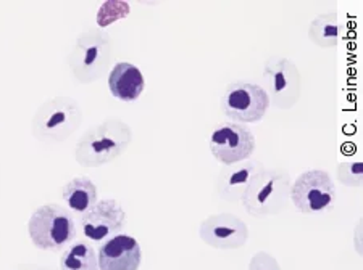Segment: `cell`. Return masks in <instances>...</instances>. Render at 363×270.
I'll list each match as a JSON object with an SVG mask.
<instances>
[{
	"label": "cell",
	"instance_id": "14",
	"mask_svg": "<svg viewBox=\"0 0 363 270\" xmlns=\"http://www.w3.org/2000/svg\"><path fill=\"white\" fill-rule=\"evenodd\" d=\"M108 89L115 98L125 103H133L143 95L145 79L140 69L130 61H120L108 76Z\"/></svg>",
	"mask_w": 363,
	"mask_h": 270
},
{
	"label": "cell",
	"instance_id": "4",
	"mask_svg": "<svg viewBox=\"0 0 363 270\" xmlns=\"http://www.w3.org/2000/svg\"><path fill=\"white\" fill-rule=\"evenodd\" d=\"M112 61V39L102 29H86L76 37L68 55L69 69L81 84L97 81Z\"/></svg>",
	"mask_w": 363,
	"mask_h": 270
},
{
	"label": "cell",
	"instance_id": "13",
	"mask_svg": "<svg viewBox=\"0 0 363 270\" xmlns=\"http://www.w3.org/2000/svg\"><path fill=\"white\" fill-rule=\"evenodd\" d=\"M263 169L259 161H242L233 166H225L216 177V195L230 203H238L242 199L244 192L247 190L252 179Z\"/></svg>",
	"mask_w": 363,
	"mask_h": 270
},
{
	"label": "cell",
	"instance_id": "20",
	"mask_svg": "<svg viewBox=\"0 0 363 270\" xmlns=\"http://www.w3.org/2000/svg\"><path fill=\"white\" fill-rule=\"evenodd\" d=\"M16 270H45V269L38 267V266H21V267H18Z\"/></svg>",
	"mask_w": 363,
	"mask_h": 270
},
{
	"label": "cell",
	"instance_id": "3",
	"mask_svg": "<svg viewBox=\"0 0 363 270\" xmlns=\"http://www.w3.org/2000/svg\"><path fill=\"white\" fill-rule=\"evenodd\" d=\"M28 233L33 245L44 251H62L78 235L73 213L60 204L39 206L28 221Z\"/></svg>",
	"mask_w": 363,
	"mask_h": 270
},
{
	"label": "cell",
	"instance_id": "7",
	"mask_svg": "<svg viewBox=\"0 0 363 270\" xmlns=\"http://www.w3.org/2000/svg\"><path fill=\"white\" fill-rule=\"evenodd\" d=\"M270 97L259 84L252 82H231L221 97V110L225 116L238 124H255L267 116L270 110Z\"/></svg>",
	"mask_w": 363,
	"mask_h": 270
},
{
	"label": "cell",
	"instance_id": "5",
	"mask_svg": "<svg viewBox=\"0 0 363 270\" xmlns=\"http://www.w3.org/2000/svg\"><path fill=\"white\" fill-rule=\"evenodd\" d=\"M83 122V110L74 98L55 97L47 100L33 119V135L40 142L60 143Z\"/></svg>",
	"mask_w": 363,
	"mask_h": 270
},
{
	"label": "cell",
	"instance_id": "2",
	"mask_svg": "<svg viewBox=\"0 0 363 270\" xmlns=\"http://www.w3.org/2000/svg\"><path fill=\"white\" fill-rule=\"evenodd\" d=\"M292 179L284 169L263 168L242 195V206L252 217L277 216L289 201Z\"/></svg>",
	"mask_w": 363,
	"mask_h": 270
},
{
	"label": "cell",
	"instance_id": "6",
	"mask_svg": "<svg viewBox=\"0 0 363 270\" xmlns=\"http://www.w3.org/2000/svg\"><path fill=\"white\" fill-rule=\"evenodd\" d=\"M289 199L302 214L330 213L336 204L335 180L323 169H310L292 182Z\"/></svg>",
	"mask_w": 363,
	"mask_h": 270
},
{
	"label": "cell",
	"instance_id": "17",
	"mask_svg": "<svg viewBox=\"0 0 363 270\" xmlns=\"http://www.w3.org/2000/svg\"><path fill=\"white\" fill-rule=\"evenodd\" d=\"M62 270H99L96 250L86 242H78L65 250L60 257Z\"/></svg>",
	"mask_w": 363,
	"mask_h": 270
},
{
	"label": "cell",
	"instance_id": "18",
	"mask_svg": "<svg viewBox=\"0 0 363 270\" xmlns=\"http://www.w3.org/2000/svg\"><path fill=\"white\" fill-rule=\"evenodd\" d=\"M362 172H363L362 161L341 163L337 169V179L345 187H360Z\"/></svg>",
	"mask_w": 363,
	"mask_h": 270
},
{
	"label": "cell",
	"instance_id": "11",
	"mask_svg": "<svg viewBox=\"0 0 363 270\" xmlns=\"http://www.w3.org/2000/svg\"><path fill=\"white\" fill-rule=\"evenodd\" d=\"M126 224V213L121 203L113 198L97 201L79 217V225L84 237L92 242H104L120 235Z\"/></svg>",
	"mask_w": 363,
	"mask_h": 270
},
{
	"label": "cell",
	"instance_id": "9",
	"mask_svg": "<svg viewBox=\"0 0 363 270\" xmlns=\"http://www.w3.org/2000/svg\"><path fill=\"white\" fill-rule=\"evenodd\" d=\"M208 146L216 161L223 166H233L250 160L257 140L247 126L238 122H221L210 134Z\"/></svg>",
	"mask_w": 363,
	"mask_h": 270
},
{
	"label": "cell",
	"instance_id": "19",
	"mask_svg": "<svg viewBox=\"0 0 363 270\" xmlns=\"http://www.w3.org/2000/svg\"><path fill=\"white\" fill-rule=\"evenodd\" d=\"M249 270H281L277 257L267 251H259L252 256Z\"/></svg>",
	"mask_w": 363,
	"mask_h": 270
},
{
	"label": "cell",
	"instance_id": "10",
	"mask_svg": "<svg viewBox=\"0 0 363 270\" xmlns=\"http://www.w3.org/2000/svg\"><path fill=\"white\" fill-rule=\"evenodd\" d=\"M202 242L215 250H239L247 243L249 227L231 213L208 216L199 228Z\"/></svg>",
	"mask_w": 363,
	"mask_h": 270
},
{
	"label": "cell",
	"instance_id": "15",
	"mask_svg": "<svg viewBox=\"0 0 363 270\" xmlns=\"http://www.w3.org/2000/svg\"><path fill=\"white\" fill-rule=\"evenodd\" d=\"M62 196L69 211L81 216L97 203V187L89 177L79 175V177H74L65 184Z\"/></svg>",
	"mask_w": 363,
	"mask_h": 270
},
{
	"label": "cell",
	"instance_id": "16",
	"mask_svg": "<svg viewBox=\"0 0 363 270\" xmlns=\"http://www.w3.org/2000/svg\"><path fill=\"white\" fill-rule=\"evenodd\" d=\"M308 37L313 44L323 49H333L339 44L341 37V23L336 11H328L310 23Z\"/></svg>",
	"mask_w": 363,
	"mask_h": 270
},
{
	"label": "cell",
	"instance_id": "8",
	"mask_svg": "<svg viewBox=\"0 0 363 270\" xmlns=\"http://www.w3.org/2000/svg\"><path fill=\"white\" fill-rule=\"evenodd\" d=\"M263 81L270 103L278 110H291L301 100L302 76L297 64L284 57H270L263 66Z\"/></svg>",
	"mask_w": 363,
	"mask_h": 270
},
{
	"label": "cell",
	"instance_id": "12",
	"mask_svg": "<svg viewBox=\"0 0 363 270\" xmlns=\"http://www.w3.org/2000/svg\"><path fill=\"white\" fill-rule=\"evenodd\" d=\"M97 261L99 270H139L143 250L136 238L120 233L101 245Z\"/></svg>",
	"mask_w": 363,
	"mask_h": 270
},
{
	"label": "cell",
	"instance_id": "1",
	"mask_svg": "<svg viewBox=\"0 0 363 270\" xmlns=\"http://www.w3.org/2000/svg\"><path fill=\"white\" fill-rule=\"evenodd\" d=\"M131 127L120 119H105L83 134L76 145V161L84 168H101L115 161L131 145Z\"/></svg>",
	"mask_w": 363,
	"mask_h": 270
}]
</instances>
